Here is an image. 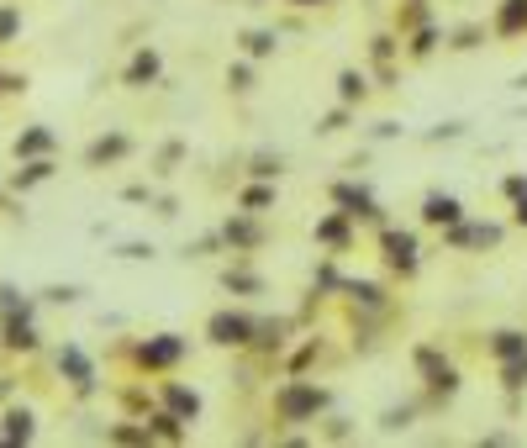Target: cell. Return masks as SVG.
Returning <instances> with one entry per match:
<instances>
[{
  "label": "cell",
  "mask_w": 527,
  "mask_h": 448,
  "mask_svg": "<svg viewBox=\"0 0 527 448\" xmlns=\"http://www.w3.org/2000/svg\"><path fill=\"white\" fill-rule=\"evenodd\" d=\"M322 401H327L322 390H306V385H295V390H285V396H280V412H285V417H306V412H317Z\"/></svg>",
  "instance_id": "obj_1"
},
{
  "label": "cell",
  "mask_w": 527,
  "mask_h": 448,
  "mask_svg": "<svg viewBox=\"0 0 527 448\" xmlns=\"http://www.w3.org/2000/svg\"><path fill=\"white\" fill-rule=\"evenodd\" d=\"M248 332H253L248 317H216V322H211V337H216V343H248Z\"/></svg>",
  "instance_id": "obj_2"
},
{
  "label": "cell",
  "mask_w": 527,
  "mask_h": 448,
  "mask_svg": "<svg viewBox=\"0 0 527 448\" xmlns=\"http://www.w3.org/2000/svg\"><path fill=\"white\" fill-rule=\"evenodd\" d=\"M385 253H390L396 269H416V243L406 233H385Z\"/></svg>",
  "instance_id": "obj_3"
},
{
  "label": "cell",
  "mask_w": 527,
  "mask_h": 448,
  "mask_svg": "<svg viewBox=\"0 0 527 448\" xmlns=\"http://www.w3.org/2000/svg\"><path fill=\"white\" fill-rule=\"evenodd\" d=\"M422 216H427V222H459V200L454 195H427Z\"/></svg>",
  "instance_id": "obj_4"
},
{
  "label": "cell",
  "mask_w": 527,
  "mask_h": 448,
  "mask_svg": "<svg viewBox=\"0 0 527 448\" xmlns=\"http://www.w3.org/2000/svg\"><path fill=\"white\" fill-rule=\"evenodd\" d=\"M153 74H158V53H138V58H132V69H127L132 85H148Z\"/></svg>",
  "instance_id": "obj_5"
},
{
  "label": "cell",
  "mask_w": 527,
  "mask_h": 448,
  "mask_svg": "<svg viewBox=\"0 0 527 448\" xmlns=\"http://www.w3.org/2000/svg\"><path fill=\"white\" fill-rule=\"evenodd\" d=\"M143 359L148 364H174V359H180V343H174V337H158V343L143 348Z\"/></svg>",
  "instance_id": "obj_6"
},
{
  "label": "cell",
  "mask_w": 527,
  "mask_h": 448,
  "mask_svg": "<svg viewBox=\"0 0 527 448\" xmlns=\"http://www.w3.org/2000/svg\"><path fill=\"white\" fill-rule=\"evenodd\" d=\"M58 364L74 375V385H79V390H90V364H85V354H74V348H69V354H63Z\"/></svg>",
  "instance_id": "obj_7"
},
{
  "label": "cell",
  "mask_w": 527,
  "mask_h": 448,
  "mask_svg": "<svg viewBox=\"0 0 527 448\" xmlns=\"http://www.w3.org/2000/svg\"><path fill=\"white\" fill-rule=\"evenodd\" d=\"M496 354H501V359L527 354V337H522V332H496Z\"/></svg>",
  "instance_id": "obj_8"
},
{
  "label": "cell",
  "mask_w": 527,
  "mask_h": 448,
  "mask_svg": "<svg viewBox=\"0 0 527 448\" xmlns=\"http://www.w3.org/2000/svg\"><path fill=\"white\" fill-rule=\"evenodd\" d=\"M337 200H343V206H354V216H374V200L369 195H364V190H337Z\"/></svg>",
  "instance_id": "obj_9"
},
{
  "label": "cell",
  "mask_w": 527,
  "mask_h": 448,
  "mask_svg": "<svg viewBox=\"0 0 527 448\" xmlns=\"http://www.w3.org/2000/svg\"><path fill=\"white\" fill-rule=\"evenodd\" d=\"M522 21H527V0H506V11H501V32H517Z\"/></svg>",
  "instance_id": "obj_10"
},
{
  "label": "cell",
  "mask_w": 527,
  "mask_h": 448,
  "mask_svg": "<svg viewBox=\"0 0 527 448\" xmlns=\"http://www.w3.org/2000/svg\"><path fill=\"white\" fill-rule=\"evenodd\" d=\"M506 385H527V354H517L506 364Z\"/></svg>",
  "instance_id": "obj_11"
},
{
  "label": "cell",
  "mask_w": 527,
  "mask_h": 448,
  "mask_svg": "<svg viewBox=\"0 0 527 448\" xmlns=\"http://www.w3.org/2000/svg\"><path fill=\"white\" fill-rule=\"evenodd\" d=\"M11 438H32V417H26V412H11Z\"/></svg>",
  "instance_id": "obj_12"
},
{
  "label": "cell",
  "mask_w": 527,
  "mask_h": 448,
  "mask_svg": "<svg viewBox=\"0 0 527 448\" xmlns=\"http://www.w3.org/2000/svg\"><path fill=\"white\" fill-rule=\"evenodd\" d=\"M169 401H174V406H180V412H185V417H195V412H200V401L190 396V390H169Z\"/></svg>",
  "instance_id": "obj_13"
},
{
  "label": "cell",
  "mask_w": 527,
  "mask_h": 448,
  "mask_svg": "<svg viewBox=\"0 0 527 448\" xmlns=\"http://www.w3.org/2000/svg\"><path fill=\"white\" fill-rule=\"evenodd\" d=\"M16 148H21V153H43V148H48V132H26Z\"/></svg>",
  "instance_id": "obj_14"
},
{
  "label": "cell",
  "mask_w": 527,
  "mask_h": 448,
  "mask_svg": "<svg viewBox=\"0 0 527 448\" xmlns=\"http://www.w3.org/2000/svg\"><path fill=\"white\" fill-rule=\"evenodd\" d=\"M121 148H127V143H121V138H111V143H96V148H90V158H96V164H101V158H111V153H121Z\"/></svg>",
  "instance_id": "obj_15"
},
{
  "label": "cell",
  "mask_w": 527,
  "mask_h": 448,
  "mask_svg": "<svg viewBox=\"0 0 527 448\" xmlns=\"http://www.w3.org/2000/svg\"><path fill=\"white\" fill-rule=\"evenodd\" d=\"M269 48H275V37H269V32H253V37H248V53H259V58H264Z\"/></svg>",
  "instance_id": "obj_16"
},
{
  "label": "cell",
  "mask_w": 527,
  "mask_h": 448,
  "mask_svg": "<svg viewBox=\"0 0 527 448\" xmlns=\"http://www.w3.org/2000/svg\"><path fill=\"white\" fill-rule=\"evenodd\" d=\"M11 32H16V11H0V43H6Z\"/></svg>",
  "instance_id": "obj_17"
},
{
  "label": "cell",
  "mask_w": 527,
  "mask_h": 448,
  "mask_svg": "<svg viewBox=\"0 0 527 448\" xmlns=\"http://www.w3.org/2000/svg\"><path fill=\"white\" fill-rule=\"evenodd\" d=\"M343 95H348V101H354V95H364V79H359V74H343Z\"/></svg>",
  "instance_id": "obj_18"
},
{
  "label": "cell",
  "mask_w": 527,
  "mask_h": 448,
  "mask_svg": "<svg viewBox=\"0 0 527 448\" xmlns=\"http://www.w3.org/2000/svg\"><path fill=\"white\" fill-rule=\"evenodd\" d=\"M517 222H527V200H522V206H517Z\"/></svg>",
  "instance_id": "obj_19"
},
{
  "label": "cell",
  "mask_w": 527,
  "mask_h": 448,
  "mask_svg": "<svg viewBox=\"0 0 527 448\" xmlns=\"http://www.w3.org/2000/svg\"><path fill=\"white\" fill-rule=\"evenodd\" d=\"M301 6H317V0H301Z\"/></svg>",
  "instance_id": "obj_20"
}]
</instances>
